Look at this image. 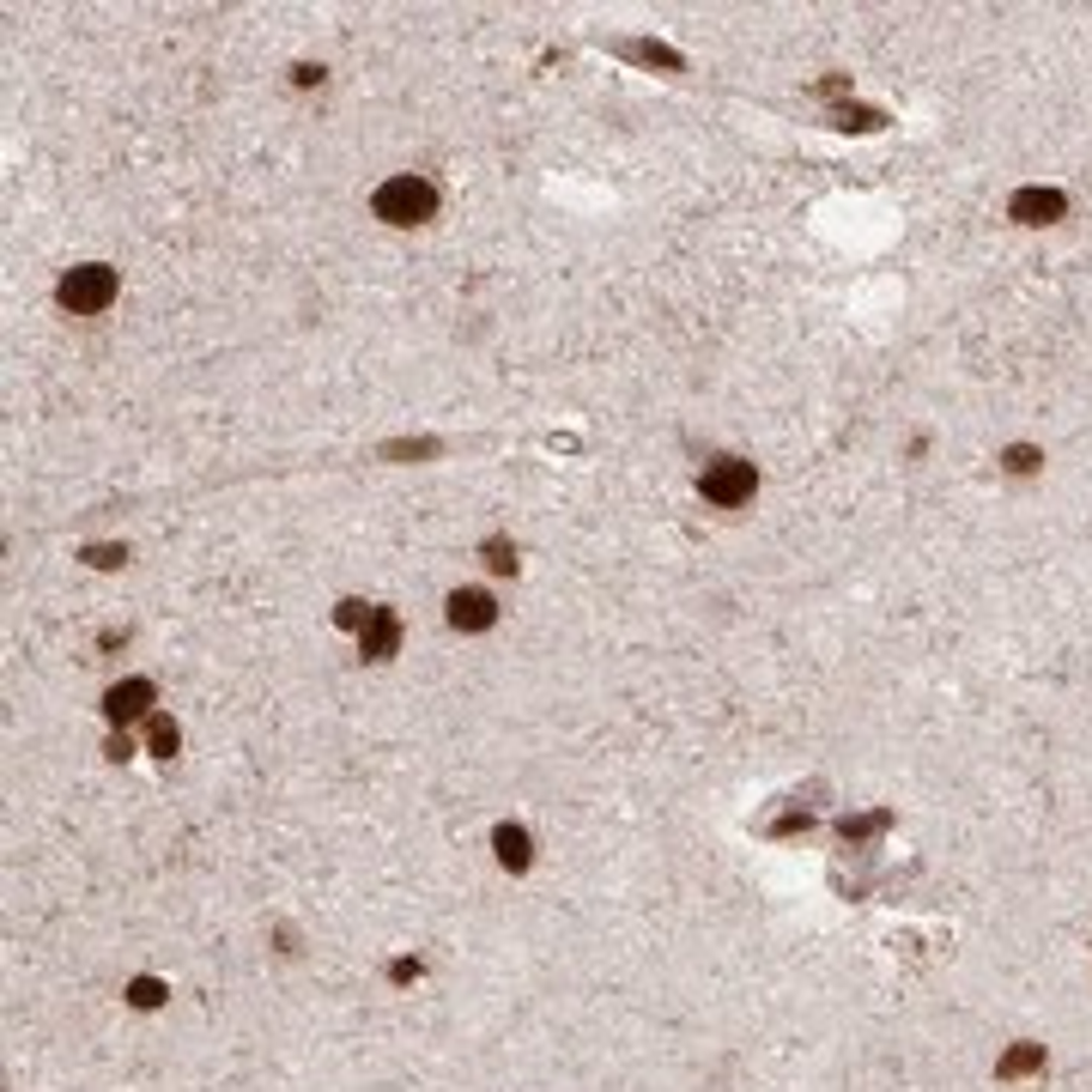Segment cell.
<instances>
[{"mask_svg":"<svg viewBox=\"0 0 1092 1092\" xmlns=\"http://www.w3.org/2000/svg\"><path fill=\"white\" fill-rule=\"evenodd\" d=\"M370 206H376L383 225H425V219L437 213V188H431L425 176H389Z\"/></svg>","mask_w":1092,"mask_h":1092,"instance_id":"1","label":"cell"},{"mask_svg":"<svg viewBox=\"0 0 1092 1092\" xmlns=\"http://www.w3.org/2000/svg\"><path fill=\"white\" fill-rule=\"evenodd\" d=\"M55 298H61V310H73V316H97V310H109V304H115V267H103V261H79V267H67V273H61Z\"/></svg>","mask_w":1092,"mask_h":1092,"instance_id":"2","label":"cell"},{"mask_svg":"<svg viewBox=\"0 0 1092 1092\" xmlns=\"http://www.w3.org/2000/svg\"><path fill=\"white\" fill-rule=\"evenodd\" d=\"M698 492H704L717 510H741V504L759 492V474H753V461H741V455H717V461H704Z\"/></svg>","mask_w":1092,"mask_h":1092,"instance_id":"3","label":"cell"},{"mask_svg":"<svg viewBox=\"0 0 1092 1092\" xmlns=\"http://www.w3.org/2000/svg\"><path fill=\"white\" fill-rule=\"evenodd\" d=\"M443 619H449L455 632H486V625L498 619V601H492L486 589H455V595L443 601Z\"/></svg>","mask_w":1092,"mask_h":1092,"instance_id":"4","label":"cell"},{"mask_svg":"<svg viewBox=\"0 0 1092 1092\" xmlns=\"http://www.w3.org/2000/svg\"><path fill=\"white\" fill-rule=\"evenodd\" d=\"M358 650H364V662H389V656L401 650V619H395V607H370V619H364V632H358Z\"/></svg>","mask_w":1092,"mask_h":1092,"instance_id":"5","label":"cell"},{"mask_svg":"<svg viewBox=\"0 0 1092 1092\" xmlns=\"http://www.w3.org/2000/svg\"><path fill=\"white\" fill-rule=\"evenodd\" d=\"M146 710H152V680H121V686H109V692H103V717H109L115 729L140 723Z\"/></svg>","mask_w":1092,"mask_h":1092,"instance_id":"6","label":"cell"},{"mask_svg":"<svg viewBox=\"0 0 1092 1092\" xmlns=\"http://www.w3.org/2000/svg\"><path fill=\"white\" fill-rule=\"evenodd\" d=\"M1063 206H1069V200H1063L1057 188H1020L1008 213H1014L1020 225H1057V219H1063Z\"/></svg>","mask_w":1092,"mask_h":1092,"instance_id":"7","label":"cell"},{"mask_svg":"<svg viewBox=\"0 0 1092 1092\" xmlns=\"http://www.w3.org/2000/svg\"><path fill=\"white\" fill-rule=\"evenodd\" d=\"M492 850H498V862H504L510 874H522V868L534 862V850H528V832H522V826H498V832H492Z\"/></svg>","mask_w":1092,"mask_h":1092,"instance_id":"8","label":"cell"},{"mask_svg":"<svg viewBox=\"0 0 1092 1092\" xmlns=\"http://www.w3.org/2000/svg\"><path fill=\"white\" fill-rule=\"evenodd\" d=\"M1038 1069H1044V1044H1014L996 1075H1002V1081H1020V1075H1038Z\"/></svg>","mask_w":1092,"mask_h":1092,"instance_id":"9","label":"cell"},{"mask_svg":"<svg viewBox=\"0 0 1092 1092\" xmlns=\"http://www.w3.org/2000/svg\"><path fill=\"white\" fill-rule=\"evenodd\" d=\"M146 741H152V753H158V759H170V753L182 747V735H176V723H170V717H152V723H146Z\"/></svg>","mask_w":1092,"mask_h":1092,"instance_id":"10","label":"cell"},{"mask_svg":"<svg viewBox=\"0 0 1092 1092\" xmlns=\"http://www.w3.org/2000/svg\"><path fill=\"white\" fill-rule=\"evenodd\" d=\"M128 1002H134V1008H158V1002H164V984H158V978H134V984H128Z\"/></svg>","mask_w":1092,"mask_h":1092,"instance_id":"11","label":"cell"},{"mask_svg":"<svg viewBox=\"0 0 1092 1092\" xmlns=\"http://www.w3.org/2000/svg\"><path fill=\"white\" fill-rule=\"evenodd\" d=\"M486 565H492V571H516V547H510L504 534H492V540H486Z\"/></svg>","mask_w":1092,"mask_h":1092,"instance_id":"12","label":"cell"},{"mask_svg":"<svg viewBox=\"0 0 1092 1092\" xmlns=\"http://www.w3.org/2000/svg\"><path fill=\"white\" fill-rule=\"evenodd\" d=\"M85 565H97V571H115V565H128V547H85Z\"/></svg>","mask_w":1092,"mask_h":1092,"instance_id":"13","label":"cell"},{"mask_svg":"<svg viewBox=\"0 0 1092 1092\" xmlns=\"http://www.w3.org/2000/svg\"><path fill=\"white\" fill-rule=\"evenodd\" d=\"M364 619H370L364 601H340V607H334V625H346V632H364Z\"/></svg>","mask_w":1092,"mask_h":1092,"instance_id":"14","label":"cell"},{"mask_svg":"<svg viewBox=\"0 0 1092 1092\" xmlns=\"http://www.w3.org/2000/svg\"><path fill=\"white\" fill-rule=\"evenodd\" d=\"M1002 461H1008V474H1032V468H1038V449H1032V443H1014Z\"/></svg>","mask_w":1092,"mask_h":1092,"instance_id":"15","label":"cell"},{"mask_svg":"<svg viewBox=\"0 0 1092 1092\" xmlns=\"http://www.w3.org/2000/svg\"><path fill=\"white\" fill-rule=\"evenodd\" d=\"M389 978H395V984H413V978H419V959H395Z\"/></svg>","mask_w":1092,"mask_h":1092,"instance_id":"16","label":"cell"}]
</instances>
